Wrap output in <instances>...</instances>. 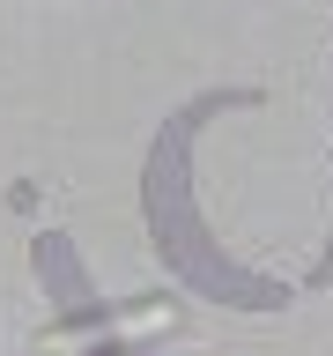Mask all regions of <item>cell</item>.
Masks as SVG:
<instances>
[]
</instances>
